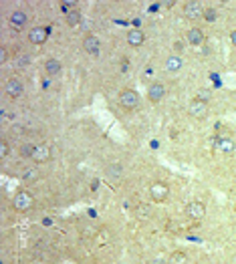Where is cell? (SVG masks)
<instances>
[{"instance_id": "cell-18", "label": "cell", "mask_w": 236, "mask_h": 264, "mask_svg": "<svg viewBox=\"0 0 236 264\" xmlns=\"http://www.w3.org/2000/svg\"><path fill=\"white\" fill-rule=\"evenodd\" d=\"M65 20H67V24H69V27H77V24L81 22V12H79L77 8H71V10L67 12Z\"/></svg>"}, {"instance_id": "cell-11", "label": "cell", "mask_w": 236, "mask_h": 264, "mask_svg": "<svg viewBox=\"0 0 236 264\" xmlns=\"http://www.w3.org/2000/svg\"><path fill=\"white\" fill-rule=\"evenodd\" d=\"M204 39H206V36H204V32L200 29H190L188 32H186V41H188V45H192V47L202 45Z\"/></svg>"}, {"instance_id": "cell-27", "label": "cell", "mask_w": 236, "mask_h": 264, "mask_svg": "<svg viewBox=\"0 0 236 264\" xmlns=\"http://www.w3.org/2000/svg\"><path fill=\"white\" fill-rule=\"evenodd\" d=\"M230 43H232V47H236V31L230 32Z\"/></svg>"}, {"instance_id": "cell-2", "label": "cell", "mask_w": 236, "mask_h": 264, "mask_svg": "<svg viewBox=\"0 0 236 264\" xmlns=\"http://www.w3.org/2000/svg\"><path fill=\"white\" fill-rule=\"evenodd\" d=\"M119 105H121V109H126V111H133L135 107L140 105V95H138V91L123 89V91L119 93Z\"/></svg>"}, {"instance_id": "cell-28", "label": "cell", "mask_w": 236, "mask_h": 264, "mask_svg": "<svg viewBox=\"0 0 236 264\" xmlns=\"http://www.w3.org/2000/svg\"><path fill=\"white\" fill-rule=\"evenodd\" d=\"M61 6H65V8H69V6H75V2H61Z\"/></svg>"}, {"instance_id": "cell-12", "label": "cell", "mask_w": 236, "mask_h": 264, "mask_svg": "<svg viewBox=\"0 0 236 264\" xmlns=\"http://www.w3.org/2000/svg\"><path fill=\"white\" fill-rule=\"evenodd\" d=\"M143 43H145V34H143V31L133 29V31L127 32V45H131V47H142Z\"/></svg>"}, {"instance_id": "cell-13", "label": "cell", "mask_w": 236, "mask_h": 264, "mask_svg": "<svg viewBox=\"0 0 236 264\" xmlns=\"http://www.w3.org/2000/svg\"><path fill=\"white\" fill-rule=\"evenodd\" d=\"M48 157H51V149H48V145H36L34 147L32 159L36 163H45V161H48Z\"/></svg>"}, {"instance_id": "cell-3", "label": "cell", "mask_w": 236, "mask_h": 264, "mask_svg": "<svg viewBox=\"0 0 236 264\" xmlns=\"http://www.w3.org/2000/svg\"><path fill=\"white\" fill-rule=\"evenodd\" d=\"M150 196H152L154 202H166L168 196H170L168 184H164V182H154V184L150 186Z\"/></svg>"}, {"instance_id": "cell-17", "label": "cell", "mask_w": 236, "mask_h": 264, "mask_svg": "<svg viewBox=\"0 0 236 264\" xmlns=\"http://www.w3.org/2000/svg\"><path fill=\"white\" fill-rule=\"evenodd\" d=\"M10 24L15 29H22L24 24H27V15H24V12H20V10H15L10 15Z\"/></svg>"}, {"instance_id": "cell-23", "label": "cell", "mask_w": 236, "mask_h": 264, "mask_svg": "<svg viewBox=\"0 0 236 264\" xmlns=\"http://www.w3.org/2000/svg\"><path fill=\"white\" fill-rule=\"evenodd\" d=\"M8 152H10L8 143H6V141H2V143H0V155H2V157H6V155H8Z\"/></svg>"}, {"instance_id": "cell-22", "label": "cell", "mask_w": 236, "mask_h": 264, "mask_svg": "<svg viewBox=\"0 0 236 264\" xmlns=\"http://www.w3.org/2000/svg\"><path fill=\"white\" fill-rule=\"evenodd\" d=\"M107 173H109V175H115V178H117V175H121V166H119V163H111L109 170H107Z\"/></svg>"}, {"instance_id": "cell-10", "label": "cell", "mask_w": 236, "mask_h": 264, "mask_svg": "<svg viewBox=\"0 0 236 264\" xmlns=\"http://www.w3.org/2000/svg\"><path fill=\"white\" fill-rule=\"evenodd\" d=\"M214 147L220 154H232L236 149V143L230 140V137H218V140L214 141Z\"/></svg>"}, {"instance_id": "cell-6", "label": "cell", "mask_w": 236, "mask_h": 264, "mask_svg": "<svg viewBox=\"0 0 236 264\" xmlns=\"http://www.w3.org/2000/svg\"><path fill=\"white\" fill-rule=\"evenodd\" d=\"M184 15L196 20V18H200L204 15V8H202V2H198V0H190V2H186L184 4Z\"/></svg>"}, {"instance_id": "cell-21", "label": "cell", "mask_w": 236, "mask_h": 264, "mask_svg": "<svg viewBox=\"0 0 236 264\" xmlns=\"http://www.w3.org/2000/svg\"><path fill=\"white\" fill-rule=\"evenodd\" d=\"M34 147H36V145H22V147H20V154H22V157H31V159H32Z\"/></svg>"}, {"instance_id": "cell-15", "label": "cell", "mask_w": 236, "mask_h": 264, "mask_svg": "<svg viewBox=\"0 0 236 264\" xmlns=\"http://www.w3.org/2000/svg\"><path fill=\"white\" fill-rule=\"evenodd\" d=\"M182 57L180 55H170L168 57V61H166V71L168 73H178L180 69H182Z\"/></svg>"}, {"instance_id": "cell-20", "label": "cell", "mask_w": 236, "mask_h": 264, "mask_svg": "<svg viewBox=\"0 0 236 264\" xmlns=\"http://www.w3.org/2000/svg\"><path fill=\"white\" fill-rule=\"evenodd\" d=\"M210 97H212L210 89H198V93H196V99H200V101H204V103L210 101Z\"/></svg>"}, {"instance_id": "cell-8", "label": "cell", "mask_w": 236, "mask_h": 264, "mask_svg": "<svg viewBox=\"0 0 236 264\" xmlns=\"http://www.w3.org/2000/svg\"><path fill=\"white\" fill-rule=\"evenodd\" d=\"M47 39H48V31H47L45 27H34V29H31V32H29V41H31L32 45H45Z\"/></svg>"}, {"instance_id": "cell-25", "label": "cell", "mask_w": 236, "mask_h": 264, "mask_svg": "<svg viewBox=\"0 0 236 264\" xmlns=\"http://www.w3.org/2000/svg\"><path fill=\"white\" fill-rule=\"evenodd\" d=\"M36 175H39V173H36V171L32 170V171H24V175H22V178H24V180H34Z\"/></svg>"}, {"instance_id": "cell-1", "label": "cell", "mask_w": 236, "mask_h": 264, "mask_svg": "<svg viewBox=\"0 0 236 264\" xmlns=\"http://www.w3.org/2000/svg\"><path fill=\"white\" fill-rule=\"evenodd\" d=\"M32 204H34V198H32V194L27 192V190L16 192L15 198H12V208H15L16 212H27V210L32 208Z\"/></svg>"}, {"instance_id": "cell-24", "label": "cell", "mask_w": 236, "mask_h": 264, "mask_svg": "<svg viewBox=\"0 0 236 264\" xmlns=\"http://www.w3.org/2000/svg\"><path fill=\"white\" fill-rule=\"evenodd\" d=\"M204 16H206V20H214V18H216V12H214V8H208V10L204 12Z\"/></svg>"}, {"instance_id": "cell-9", "label": "cell", "mask_w": 236, "mask_h": 264, "mask_svg": "<svg viewBox=\"0 0 236 264\" xmlns=\"http://www.w3.org/2000/svg\"><path fill=\"white\" fill-rule=\"evenodd\" d=\"M99 47H101V45H99V39H97L95 34H87L85 39H83V48L89 55H93V57L99 55Z\"/></svg>"}, {"instance_id": "cell-4", "label": "cell", "mask_w": 236, "mask_h": 264, "mask_svg": "<svg viewBox=\"0 0 236 264\" xmlns=\"http://www.w3.org/2000/svg\"><path fill=\"white\" fill-rule=\"evenodd\" d=\"M186 216L190 220H202L206 216V206L202 202H198V200H194V202L186 206Z\"/></svg>"}, {"instance_id": "cell-16", "label": "cell", "mask_w": 236, "mask_h": 264, "mask_svg": "<svg viewBox=\"0 0 236 264\" xmlns=\"http://www.w3.org/2000/svg\"><path fill=\"white\" fill-rule=\"evenodd\" d=\"M45 71H47V75L55 77V75H59L61 71H63V65H61V61H57V59H48L45 62Z\"/></svg>"}, {"instance_id": "cell-19", "label": "cell", "mask_w": 236, "mask_h": 264, "mask_svg": "<svg viewBox=\"0 0 236 264\" xmlns=\"http://www.w3.org/2000/svg\"><path fill=\"white\" fill-rule=\"evenodd\" d=\"M168 264H190V260H188V256H186L184 252H172L170 254V258H168Z\"/></svg>"}, {"instance_id": "cell-7", "label": "cell", "mask_w": 236, "mask_h": 264, "mask_svg": "<svg viewBox=\"0 0 236 264\" xmlns=\"http://www.w3.org/2000/svg\"><path fill=\"white\" fill-rule=\"evenodd\" d=\"M164 97H166V87L161 83H152L150 89H147V99H150L152 103H159Z\"/></svg>"}, {"instance_id": "cell-26", "label": "cell", "mask_w": 236, "mask_h": 264, "mask_svg": "<svg viewBox=\"0 0 236 264\" xmlns=\"http://www.w3.org/2000/svg\"><path fill=\"white\" fill-rule=\"evenodd\" d=\"M6 59H8V53H6V48H2V53H0V61L6 62Z\"/></svg>"}, {"instance_id": "cell-5", "label": "cell", "mask_w": 236, "mask_h": 264, "mask_svg": "<svg viewBox=\"0 0 236 264\" xmlns=\"http://www.w3.org/2000/svg\"><path fill=\"white\" fill-rule=\"evenodd\" d=\"M188 111H190L192 117L204 119V117L208 115V103L200 101V99H194V101H190V105H188Z\"/></svg>"}, {"instance_id": "cell-14", "label": "cell", "mask_w": 236, "mask_h": 264, "mask_svg": "<svg viewBox=\"0 0 236 264\" xmlns=\"http://www.w3.org/2000/svg\"><path fill=\"white\" fill-rule=\"evenodd\" d=\"M6 93H8V97H12V99L18 97V95L22 93V83H20L18 79H15V77L8 79V81H6Z\"/></svg>"}, {"instance_id": "cell-29", "label": "cell", "mask_w": 236, "mask_h": 264, "mask_svg": "<svg viewBox=\"0 0 236 264\" xmlns=\"http://www.w3.org/2000/svg\"><path fill=\"white\" fill-rule=\"evenodd\" d=\"M152 264H168V262H164V260L159 258V260H152Z\"/></svg>"}]
</instances>
